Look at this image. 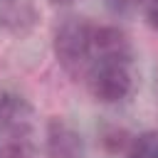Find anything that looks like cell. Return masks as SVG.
I'll use <instances>...</instances> for the list:
<instances>
[{
    "instance_id": "7a4b0ae2",
    "label": "cell",
    "mask_w": 158,
    "mask_h": 158,
    "mask_svg": "<svg viewBox=\"0 0 158 158\" xmlns=\"http://www.w3.org/2000/svg\"><path fill=\"white\" fill-rule=\"evenodd\" d=\"M91 94L104 104H116L131 91V74L123 62H101L89 79Z\"/></svg>"
},
{
    "instance_id": "ba28073f",
    "label": "cell",
    "mask_w": 158,
    "mask_h": 158,
    "mask_svg": "<svg viewBox=\"0 0 158 158\" xmlns=\"http://www.w3.org/2000/svg\"><path fill=\"white\" fill-rule=\"evenodd\" d=\"M138 2H141V0H106V5H109L114 12H128V10H133Z\"/></svg>"
},
{
    "instance_id": "30bf717a",
    "label": "cell",
    "mask_w": 158,
    "mask_h": 158,
    "mask_svg": "<svg viewBox=\"0 0 158 158\" xmlns=\"http://www.w3.org/2000/svg\"><path fill=\"white\" fill-rule=\"evenodd\" d=\"M12 106H15V101H12V99H7L5 94H0V118L10 116V114H12Z\"/></svg>"
},
{
    "instance_id": "9c48e42d",
    "label": "cell",
    "mask_w": 158,
    "mask_h": 158,
    "mask_svg": "<svg viewBox=\"0 0 158 158\" xmlns=\"http://www.w3.org/2000/svg\"><path fill=\"white\" fill-rule=\"evenodd\" d=\"M146 20L153 30H158V0H148L146 5Z\"/></svg>"
},
{
    "instance_id": "277c9868",
    "label": "cell",
    "mask_w": 158,
    "mask_h": 158,
    "mask_svg": "<svg viewBox=\"0 0 158 158\" xmlns=\"http://www.w3.org/2000/svg\"><path fill=\"white\" fill-rule=\"evenodd\" d=\"M37 22V10L32 0H2L0 25L12 35H27Z\"/></svg>"
},
{
    "instance_id": "6da1fadb",
    "label": "cell",
    "mask_w": 158,
    "mask_h": 158,
    "mask_svg": "<svg viewBox=\"0 0 158 158\" xmlns=\"http://www.w3.org/2000/svg\"><path fill=\"white\" fill-rule=\"evenodd\" d=\"M91 35H94V27L84 17H69L57 27V32H54V54L69 72L79 69L89 59Z\"/></svg>"
},
{
    "instance_id": "8992f818",
    "label": "cell",
    "mask_w": 158,
    "mask_h": 158,
    "mask_svg": "<svg viewBox=\"0 0 158 158\" xmlns=\"http://www.w3.org/2000/svg\"><path fill=\"white\" fill-rule=\"evenodd\" d=\"M128 158H158V131H146L131 141Z\"/></svg>"
},
{
    "instance_id": "3957f363",
    "label": "cell",
    "mask_w": 158,
    "mask_h": 158,
    "mask_svg": "<svg viewBox=\"0 0 158 158\" xmlns=\"http://www.w3.org/2000/svg\"><path fill=\"white\" fill-rule=\"evenodd\" d=\"M47 153L52 158H77L81 153L79 133L62 118H52L47 126Z\"/></svg>"
},
{
    "instance_id": "52a82bcc",
    "label": "cell",
    "mask_w": 158,
    "mask_h": 158,
    "mask_svg": "<svg viewBox=\"0 0 158 158\" xmlns=\"http://www.w3.org/2000/svg\"><path fill=\"white\" fill-rule=\"evenodd\" d=\"M126 131H118V128H114V131H109L106 136H104V146L109 148V151H121L123 146H126Z\"/></svg>"
},
{
    "instance_id": "5b68a950",
    "label": "cell",
    "mask_w": 158,
    "mask_h": 158,
    "mask_svg": "<svg viewBox=\"0 0 158 158\" xmlns=\"http://www.w3.org/2000/svg\"><path fill=\"white\" fill-rule=\"evenodd\" d=\"M91 49H96L104 62H123L131 52L128 37L118 27H94Z\"/></svg>"
}]
</instances>
